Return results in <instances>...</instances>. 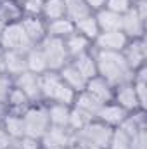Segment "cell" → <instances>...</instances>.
Here are the masks:
<instances>
[{
  "label": "cell",
  "instance_id": "18",
  "mask_svg": "<svg viewBox=\"0 0 147 149\" xmlns=\"http://www.w3.org/2000/svg\"><path fill=\"white\" fill-rule=\"evenodd\" d=\"M26 71L30 73H35V74H43L49 71V66H47V61H45V56L42 52V49L38 45H33L26 54Z\"/></svg>",
  "mask_w": 147,
  "mask_h": 149
},
{
  "label": "cell",
  "instance_id": "14",
  "mask_svg": "<svg viewBox=\"0 0 147 149\" xmlns=\"http://www.w3.org/2000/svg\"><path fill=\"white\" fill-rule=\"evenodd\" d=\"M128 114H130V113H126L123 108H119L116 102L111 101V102L102 104V106L99 108L95 120H99L101 123L107 125L111 128H116V127H119V125L123 123V120H125Z\"/></svg>",
  "mask_w": 147,
  "mask_h": 149
},
{
  "label": "cell",
  "instance_id": "8",
  "mask_svg": "<svg viewBox=\"0 0 147 149\" xmlns=\"http://www.w3.org/2000/svg\"><path fill=\"white\" fill-rule=\"evenodd\" d=\"M112 102H116L119 108H123L126 113L142 111L140 106H139V101H137V95H135V90H133L132 81H126V83H121V85H116L114 87Z\"/></svg>",
  "mask_w": 147,
  "mask_h": 149
},
{
  "label": "cell",
  "instance_id": "38",
  "mask_svg": "<svg viewBox=\"0 0 147 149\" xmlns=\"http://www.w3.org/2000/svg\"><path fill=\"white\" fill-rule=\"evenodd\" d=\"M5 24H7V23L0 17V35H2V31H3V28H5Z\"/></svg>",
  "mask_w": 147,
  "mask_h": 149
},
{
  "label": "cell",
  "instance_id": "11",
  "mask_svg": "<svg viewBox=\"0 0 147 149\" xmlns=\"http://www.w3.org/2000/svg\"><path fill=\"white\" fill-rule=\"evenodd\" d=\"M121 31L125 33V37L128 38V40L144 38V33H146V21L135 12L133 7H132L126 14L121 16Z\"/></svg>",
  "mask_w": 147,
  "mask_h": 149
},
{
  "label": "cell",
  "instance_id": "33",
  "mask_svg": "<svg viewBox=\"0 0 147 149\" xmlns=\"http://www.w3.org/2000/svg\"><path fill=\"white\" fill-rule=\"evenodd\" d=\"M12 88H14V78L7 73L0 74V102L2 104H7V97Z\"/></svg>",
  "mask_w": 147,
  "mask_h": 149
},
{
  "label": "cell",
  "instance_id": "35",
  "mask_svg": "<svg viewBox=\"0 0 147 149\" xmlns=\"http://www.w3.org/2000/svg\"><path fill=\"white\" fill-rule=\"evenodd\" d=\"M12 144H14V141L10 139V135L5 132V128L0 123V149H10Z\"/></svg>",
  "mask_w": 147,
  "mask_h": 149
},
{
  "label": "cell",
  "instance_id": "12",
  "mask_svg": "<svg viewBox=\"0 0 147 149\" xmlns=\"http://www.w3.org/2000/svg\"><path fill=\"white\" fill-rule=\"evenodd\" d=\"M85 92H87L90 97H94L99 104H107V102L112 101L114 87H112L111 83H107L104 78H101V76L97 74V76H94V78H90V80L87 81Z\"/></svg>",
  "mask_w": 147,
  "mask_h": 149
},
{
  "label": "cell",
  "instance_id": "20",
  "mask_svg": "<svg viewBox=\"0 0 147 149\" xmlns=\"http://www.w3.org/2000/svg\"><path fill=\"white\" fill-rule=\"evenodd\" d=\"M99 30L101 31H118L121 30V16L112 12L109 9H101L97 12H94Z\"/></svg>",
  "mask_w": 147,
  "mask_h": 149
},
{
  "label": "cell",
  "instance_id": "26",
  "mask_svg": "<svg viewBox=\"0 0 147 149\" xmlns=\"http://www.w3.org/2000/svg\"><path fill=\"white\" fill-rule=\"evenodd\" d=\"M42 17L45 23L66 17V9H64V0H43L42 7Z\"/></svg>",
  "mask_w": 147,
  "mask_h": 149
},
{
  "label": "cell",
  "instance_id": "23",
  "mask_svg": "<svg viewBox=\"0 0 147 149\" xmlns=\"http://www.w3.org/2000/svg\"><path fill=\"white\" fill-rule=\"evenodd\" d=\"M74 31V23L68 17H61V19H55V21H50L47 23V35L54 38H68L69 35H73Z\"/></svg>",
  "mask_w": 147,
  "mask_h": 149
},
{
  "label": "cell",
  "instance_id": "24",
  "mask_svg": "<svg viewBox=\"0 0 147 149\" xmlns=\"http://www.w3.org/2000/svg\"><path fill=\"white\" fill-rule=\"evenodd\" d=\"M74 30H76V33H80V35H83L85 38H88L92 42V45H94V40L99 37V33H101L99 24H97V19H95L94 14H90V16L76 21L74 23Z\"/></svg>",
  "mask_w": 147,
  "mask_h": 149
},
{
  "label": "cell",
  "instance_id": "5",
  "mask_svg": "<svg viewBox=\"0 0 147 149\" xmlns=\"http://www.w3.org/2000/svg\"><path fill=\"white\" fill-rule=\"evenodd\" d=\"M23 125H24V135L26 137H33V139L40 141L50 127V121L47 116V108L30 106L23 113Z\"/></svg>",
  "mask_w": 147,
  "mask_h": 149
},
{
  "label": "cell",
  "instance_id": "28",
  "mask_svg": "<svg viewBox=\"0 0 147 149\" xmlns=\"http://www.w3.org/2000/svg\"><path fill=\"white\" fill-rule=\"evenodd\" d=\"M74 108H78L80 111L87 113L90 118H94L95 120V116H97V111H99V108L102 106V104H99L94 97H90L85 90L83 92H80V94H76V97H74V102H73Z\"/></svg>",
  "mask_w": 147,
  "mask_h": 149
},
{
  "label": "cell",
  "instance_id": "15",
  "mask_svg": "<svg viewBox=\"0 0 147 149\" xmlns=\"http://www.w3.org/2000/svg\"><path fill=\"white\" fill-rule=\"evenodd\" d=\"M64 47H66V52L69 56V61L81 56V54H85V52H90L94 49V45L88 38H85L83 35H80L76 31L73 35H69L68 38H64Z\"/></svg>",
  "mask_w": 147,
  "mask_h": 149
},
{
  "label": "cell",
  "instance_id": "19",
  "mask_svg": "<svg viewBox=\"0 0 147 149\" xmlns=\"http://www.w3.org/2000/svg\"><path fill=\"white\" fill-rule=\"evenodd\" d=\"M69 113H71V106H66V104H49L47 106V116L52 127L69 128Z\"/></svg>",
  "mask_w": 147,
  "mask_h": 149
},
{
  "label": "cell",
  "instance_id": "37",
  "mask_svg": "<svg viewBox=\"0 0 147 149\" xmlns=\"http://www.w3.org/2000/svg\"><path fill=\"white\" fill-rule=\"evenodd\" d=\"M0 74H5V56L2 47H0Z\"/></svg>",
  "mask_w": 147,
  "mask_h": 149
},
{
  "label": "cell",
  "instance_id": "10",
  "mask_svg": "<svg viewBox=\"0 0 147 149\" xmlns=\"http://www.w3.org/2000/svg\"><path fill=\"white\" fill-rule=\"evenodd\" d=\"M14 87H17L30 101L31 104L42 101V92H40V76L35 73H30V71H24V73L14 76Z\"/></svg>",
  "mask_w": 147,
  "mask_h": 149
},
{
  "label": "cell",
  "instance_id": "3",
  "mask_svg": "<svg viewBox=\"0 0 147 149\" xmlns=\"http://www.w3.org/2000/svg\"><path fill=\"white\" fill-rule=\"evenodd\" d=\"M0 47L3 50H14V52L26 54L33 47V42L28 38L26 31L21 26V23L14 21V23L5 24V28L0 35Z\"/></svg>",
  "mask_w": 147,
  "mask_h": 149
},
{
  "label": "cell",
  "instance_id": "1",
  "mask_svg": "<svg viewBox=\"0 0 147 149\" xmlns=\"http://www.w3.org/2000/svg\"><path fill=\"white\" fill-rule=\"evenodd\" d=\"M95 63H97V74L104 78L112 87L132 81L133 71L128 68L121 52H109V50H94Z\"/></svg>",
  "mask_w": 147,
  "mask_h": 149
},
{
  "label": "cell",
  "instance_id": "17",
  "mask_svg": "<svg viewBox=\"0 0 147 149\" xmlns=\"http://www.w3.org/2000/svg\"><path fill=\"white\" fill-rule=\"evenodd\" d=\"M59 76L62 78V81L73 90L74 94H80V92H83L85 90V85H87V80L80 74V71L74 68L71 63H68L66 66H62L59 71Z\"/></svg>",
  "mask_w": 147,
  "mask_h": 149
},
{
  "label": "cell",
  "instance_id": "4",
  "mask_svg": "<svg viewBox=\"0 0 147 149\" xmlns=\"http://www.w3.org/2000/svg\"><path fill=\"white\" fill-rule=\"evenodd\" d=\"M38 47L42 49V52L45 56L49 71H59L62 66H66L69 63V56H68L66 47H64V40L47 35L38 43Z\"/></svg>",
  "mask_w": 147,
  "mask_h": 149
},
{
  "label": "cell",
  "instance_id": "31",
  "mask_svg": "<svg viewBox=\"0 0 147 149\" xmlns=\"http://www.w3.org/2000/svg\"><path fill=\"white\" fill-rule=\"evenodd\" d=\"M133 3H135V0H106V7L104 9H109L112 12L123 16L133 7Z\"/></svg>",
  "mask_w": 147,
  "mask_h": 149
},
{
  "label": "cell",
  "instance_id": "13",
  "mask_svg": "<svg viewBox=\"0 0 147 149\" xmlns=\"http://www.w3.org/2000/svg\"><path fill=\"white\" fill-rule=\"evenodd\" d=\"M23 30L26 31L28 38L33 42V45H38L47 37V23L42 16H23L19 19Z\"/></svg>",
  "mask_w": 147,
  "mask_h": 149
},
{
  "label": "cell",
  "instance_id": "29",
  "mask_svg": "<svg viewBox=\"0 0 147 149\" xmlns=\"http://www.w3.org/2000/svg\"><path fill=\"white\" fill-rule=\"evenodd\" d=\"M0 17L5 23H14L23 17L21 5L14 0H0Z\"/></svg>",
  "mask_w": 147,
  "mask_h": 149
},
{
  "label": "cell",
  "instance_id": "32",
  "mask_svg": "<svg viewBox=\"0 0 147 149\" xmlns=\"http://www.w3.org/2000/svg\"><path fill=\"white\" fill-rule=\"evenodd\" d=\"M19 5L23 16H42L43 0H23Z\"/></svg>",
  "mask_w": 147,
  "mask_h": 149
},
{
  "label": "cell",
  "instance_id": "34",
  "mask_svg": "<svg viewBox=\"0 0 147 149\" xmlns=\"http://www.w3.org/2000/svg\"><path fill=\"white\" fill-rule=\"evenodd\" d=\"M14 142H17L16 146L19 149H40V141L38 139H33V137H21V139H17V141H14Z\"/></svg>",
  "mask_w": 147,
  "mask_h": 149
},
{
  "label": "cell",
  "instance_id": "9",
  "mask_svg": "<svg viewBox=\"0 0 147 149\" xmlns=\"http://www.w3.org/2000/svg\"><path fill=\"white\" fill-rule=\"evenodd\" d=\"M128 38L121 30L118 31H101L99 37L94 40V50H109V52H121Z\"/></svg>",
  "mask_w": 147,
  "mask_h": 149
},
{
  "label": "cell",
  "instance_id": "21",
  "mask_svg": "<svg viewBox=\"0 0 147 149\" xmlns=\"http://www.w3.org/2000/svg\"><path fill=\"white\" fill-rule=\"evenodd\" d=\"M2 127L5 128V132L10 135L12 141H17L21 137H24V125H23V114H16V113L7 111V114L2 118Z\"/></svg>",
  "mask_w": 147,
  "mask_h": 149
},
{
  "label": "cell",
  "instance_id": "22",
  "mask_svg": "<svg viewBox=\"0 0 147 149\" xmlns=\"http://www.w3.org/2000/svg\"><path fill=\"white\" fill-rule=\"evenodd\" d=\"M5 56V73L9 76H17V74L26 71V57L21 52H14V50H3Z\"/></svg>",
  "mask_w": 147,
  "mask_h": 149
},
{
  "label": "cell",
  "instance_id": "6",
  "mask_svg": "<svg viewBox=\"0 0 147 149\" xmlns=\"http://www.w3.org/2000/svg\"><path fill=\"white\" fill-rule=\"evenodd\" d=\"M74 144V132L71 128L49 127V130L40 139V148L43 149H68Z\"/></svg>",
  "mask_w": 147,
  "mask_h": 149
},
{
  "label": "cell",
  "instance_id": "2",
  "mask_svg": "<svg viewBox=\"0 0 147 149\" xmlns=\"http://www.w3.org/2000/svg\"><path fill=\"white\" fill-rule=\"evenodd\" d=\"M40 92H42V101H49L50 104L73 106L76 97V94L62 81L57 71H47L40 74Z\"/></svg>",
  "mask_w": 147,
  "mask_h": 149
},
{
  "label": "cell",
  "instance_id": "41",
  "mask_svg": "<svg viewBox=\"0 0 147 149\" xmlns=\"http://www.w3.org/2000/svg\"><path fill=\"white\" fill-rule=\"evenodd\" d=\"M135 2H140V0H135Z\"/></svg>",
  "mask_w": 147,
  "mask_h": 149
},
{
  "label": "cell",
  "instance_id": "39",
  "mask_svg": "<svg viewBox=\"0 0 147 149\" xmlns=\"http://www.w3.org/2000/svg\"><path fill=\"white\" fill-rule=\"evenodd\" d=\"M68 149H80V148H78L76 144H73V146H69V148H68Z\"/></svg>",
  "mask_w": 147,
  "mask_h": 149
},
{
  "label": "cell",
  "instance_id": "25",
  "mask_svg": "<svg viewBox=\"0 0 147 149\" xmlns=\"http://www.w3.org/2000/svg\"><path fill=\"white\" fill-rule=\"evenodd\" d=\"M30 106H31V101L17 87H14L7 97V109L10 113H16V114H23Z\"/></svg>",
  "mask_w": 147,
  "mask_h": 149
},
{
  "label": "cell",
  "instance_id": "16",
  "mask_svg": "<svg viewBox=\"0 0 147 149\" xmlns=\"http://www.w3.org/2000/svg\"><path fill=\"white\" fill-rule=\"evenodd\" d=\"M69 63L73 64L78 71H80V74H81L87 81H88L90 78L97 76V63H95L94 49H92L90 52H85V54H81V56H78V57L71 59Z\"/></svg>",
  "mask_w": 147,
  "mask_h": 149
},
{
  "label": "cell",
  "instance_id": "36",
  "mask_svg": "<svg viewBox=\"0 0 147 149\" xmlns=\"http://www.w3.org/2000/svg\"><path fill=\"white\" fill-rule=\"evenodd\" d=\"M85 3L92 12H97V10L106 7V0H85Z\"/></svg>",
  "mask_w": 147,
  "mask_h": 149
},
{
  "label": "cell",
  "instance_id": "7",
  "mask_svg": "<svg viewBox=\"0 0 147 149\" xmlns=\"http://www.w3.org/2000/svg\"><path fill=\"white\" fill-rule=\"evenodd\" d=\"M128 68L132 71H137L139 68L146 66V40L137 38V40H128L125 49L121 50Z\"/></svg>",
  "mask_w": 147,
  "mask_h": 149
},
{
  "label": "cell",
  "instance_id": "40",
  "mask_svg": "<svg viewBox=\"0 0 147 149\" xmlns=\"http://www.w3.org/2000/svg\"><path fill=\"white\" fill-rule=\"evenodd\" d=\"M14 2H17V3H21V2H23V0H14Z\"/></svg>",
  "mask_w": 147,
  "mask_h": 149
},
{
  "label": "cell",
  "instance_id": "27",
  "mask_svg": "<svg viewBox=\"0 0 147 149\" xmlns=\"http://www.w3.org/2000/svg\"><path fill=\"white\" fill-rule=\"evenodd\" d=\"M64 9H66V17L71 19L73 23L90 16V14H94L87 7L85 0H64Z\"/></svg>",
  "mask_w": 147,
  "mask_h": 149
},
{
  "label": "cell",
  "instance_id": "30",
  "mask_svg": "<svg viewBox=\"0 0 147 149\" xmlns=\"http://www.w3.org/2000/svg\"><path fill=\"white\" fill-rule=\"evenodd\" d=\"M107 149H130V137L121 130V128H114L112 135H111L109 146Z\"/></svg>",
  "mask_w": 147,
  "mask_h": 149
}]
</instances>
